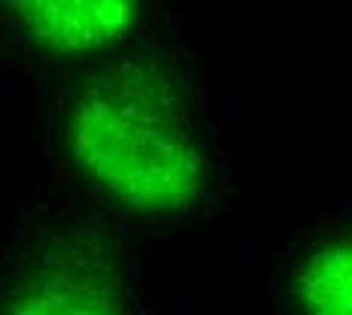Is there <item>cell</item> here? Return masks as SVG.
<instances>
[{"label": "cell", "instance_id": "cell-3", "mask_svg": "<svg viewBox=\"0 0 352 315\" xmlns=\"http://www.w3.org/2000/svg\"><path fill=\"white\" fill-rule=\"evenodd\" d=\"M12 19L28 40L52 55H94L116 49L140 21V6L122 0L98 3H12Z\"/></svg>", "mask_w": 352, "mask_h": 315}, {"label": "cell", "instance_id": "cell-4", "mask_svg": "<svg viewBox=\"0 0 352 315\" xmlns=\"http://www.w3.org/2000/svg\"><path fill=\"white\" fill-rule=\"evenodd\" d=\"M285 315H352V222L316 231L289 258Z\"/></svg>", "mask_w": 352, "mask_h": 315}, {"label": "cell", "instance_id": "cell-1", "mask_svg": "<svg viewBox=\"0 0 352 315\" xmlns=\"http://www.w3.org/2000/svg\"><path fill=\"white\" fill-rule=\"evenodd\" d=\"M58 137L88 191L131 215H182L204 188L195 88L182 64L158 49L82 73L64 97Z\"/></svg>", "mask_w": 352, "mask_h": 315}, {"label": "cell", "instance_id": "cell-2", "mask_svg": "<svg viewBox=\"0 0 352 315\" xmlns=\"http://www.w3.org/2000/svg\"><path fill=\"white\" fill-rule=\"evenodd\" d=\"M0 315H140V303L119 248L79 224L6 258Z\"/></svg>", "mask_w": 352, "mask_h": 315}]
</instances>
